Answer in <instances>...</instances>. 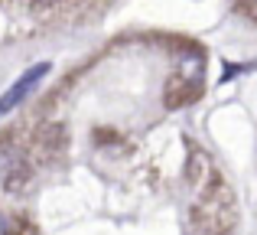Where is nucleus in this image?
Returning a JSON list of instances; mask_svg holds the SVG:
<instances>
[{"label": "nucleus", "mask_w": 257, "mask_h": 235, "mask_svg": "<svg viewBox=\"0 0 257 235\" xmlns=\"http://www.w3.org/2000/svg\"><path fill=\"white\" fill-rule=\"evenodd\" d=\"M202 225L208 235H225L234 225V206L228 199V190L218 186L215 193H205V209H202Z\"/></svg>", "instance_id": "f257e3e1"}, {"label": "nucleus", "mask_w": 257, "mask_h": 235, "mask_svg": "<svg viewBox=\"0 0 257 235\" xmlns=\"http://www.w3.org/2000/svg\"><path fill=\"white\" fill-rule=\"evenodd\" d=\"M46 72H49V62H36L30 72H23V75H20L17 82H13L10 89L4 92V98H0V115H10V111L17 108V105L23 102V98L46 79Z\"/></svg>", "instance_id": "f03ea898"}, {"label": "nucleus", "mask_w": 257, "mask_h": 235, "mask_svg": "<svg viewBox=\"0 0 257 235\" xmlns=\"http://www.w3.org/2000/svg\"><path fill=\"white\" fill-rule=\"evenodd\" d=\"M189 183L195 186L199 193H208V180H212V160L205 157V153L195 150L192 157H189V170H186Z\"/></svg>", "instance_id": "7ed1b4c3"}, {"label": "nucleus", "mask_w": 257, "mask_h": 235, "mask_svg": "<svg viewBox=\"0 0 257 235\" xmlns=\"http://www.w3.org/2000/svg\"><path fill=\"white\" fill-rule=\"evenodd\" d=\"M30 4H36V7H52L56 0H30Z\"/></svg>", "instance_id": "20e7f679"}, {"label": "nucleus", "mask_w": 257, "mask_h": 235, "mask_svg": "<svg viewBox=\"0 0 257 235\" xmlns=\"http://www.w3.org/2000/svg\"><path fill=\"white\" fill-rule=\"evenodd\" d=\"M0 235H7V219L0 216Z\"/></svg>", "instance_id": "39448f33"}]
</instances>
